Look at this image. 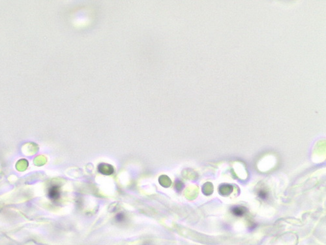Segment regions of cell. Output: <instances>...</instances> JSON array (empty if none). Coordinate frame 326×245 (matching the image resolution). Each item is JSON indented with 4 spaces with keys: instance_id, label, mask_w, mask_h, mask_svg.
<instances>
[{
    "instance_id": "obj_3",
    "label": "cell",
    "mask_w": 326,
    "mask_h": 245,
    "mask_svg": "<svg viewBox=\"0 0 326 245\" xmlns=\"http://www.w3.org/2000/svg\"><path fill=\"white\" fill-rule=\"evenodd\" d=\"M115 219H116V221L118 222H123V220H125V215L122 213H119L117 215H116L115 216Z\"/></svg>"
},
{
    "instance_id": "obj_1",
    "label": "cell",
    "mask_w": 326,
    "mask_h": 245,
    "mask_svg": "<svg viewBox=\"0 0 326 245\" xmlns=\"http://www.w3.org/2000/svg\"><path fill=\"white\" fill-rule=\"evenodd\" d=\"M49 195L52 199L53 200H55V199H58L59 195V189L57 186H53L50 188L49 191Z\"/></svg>"
},
{
    "instance_id": "obj_2",
    "label": "cell",
    "mask_w": 326,
    "mask_h": 245,
    "mask_svg": "<svg viewBox=\"0 0 326 245\" xmlns=\"http://www.w3.org/2000/svg\"><path fill=\"white\" fill-rule=\"evenodd\" d=\"M232 211L235 216H242L243 213H244V211L241 209V208H239V207H235V208L232 209Z\"/></svg>"
}]
</instances>
